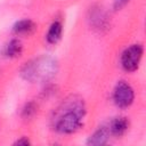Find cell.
<instances>
[{
  "mask_svg": "<svg viewBox=\"0 0 146 146\" xmlns=\"http://www.w3.org/2000/svg\"><path fill=\"white\" fill-rule=\"evenodd\" d=\"M56 70L57 64L52 58L41 56L26 62L21 70V75L29 82H41L54 76Z\"/></svg>",
  "mask_w": 146,
  "mask_h": 146,
  "instance_id": "cell-2",
  "label": "cell"
},
{
  "mask_svg": "<svg viewBox=\"0 0 146 146\" xmlns=\"http://www.w3.org/2000/svg\"><path fill=\"white\" fill-rule=\"evenodd\" d=\"M38 111V105L33 100H30V102H26L24 104V106L22 107V111H21V115L23 119L27 120V119H31L34 116V114L36 113Z\"/></svg>",
  "mask_w": 146,
  "mask_h": 146,
  "instance_id": "cell-11",
  "label": "cell"
},
{
  "mask_svg": "<svg viewBox=\"0 0 146 146\" xmlns=\"http://www.w3.org/2000/svg\"><path fill=\"white\" fill-rule=\"evenodd\" d=\"M87 21H88L90 27L99 33L106 32L111 25L110 16H108L107 11L102 6H98V5L90 7V9L88 11Z\"/></svg>",
  "mask_w": 146,
  "mask_h": 146,
  "instance_id": "cell-5",
  "label": "cell"
},
{
  "mask_svg": "<svg viewBox=\"0 0 146 146\" xmlns=\"http://www.w3.org/2000/svg\"><path fill=\"white\" fill-rule=\"evenodd\" d=\"M144 57V46L143 43L136 42L125 47L120 55L121 68L127 73H133L138 71L141 65Z\"/></svg>",
  "mask_w": 146,
  "mask_h": 146,
  "instance_id": "cell-3",
  "label": "cell"
},
{
  "mask_svg": "<svg viewBox=\"0 0 146 146\" xmlns=\"http://www.w3.org/2000/svg\"><path fill=\"white\" fill-rule=\"evenodd\" d=\"M14 145H18V146H29V145H31V140H30L27 137L23 136V137H19L16 141H14Z\"/></svg>",
  "mask_w": 146,
  "mask_h": 146,
  "instance_id": "cell-13",
  "label": "cell"
},
{
  "mask_svg": "<svg viewBox=\"0 0 146 146\" xmlns=\"http://www.w3.org/2000/svg\"><path fill=\"white\" fill-rule=\"evenodd\" d=\"M86 115L87 106L84 100L78 96H70L55 112L52 119L54 130L60 135H73L83 127Z\"/></svg>",
  "mask_w": 146,
  "mask_h": 146,
  "instance_id": "cell-1",
  "label": "cell"
},
{
  "mask_svg": "<svg viewBox=\"0 0 146 146\" xmlns=\"http://www.w3.org/2000/svg\"><path fill=\"white\" fill-rule=\"evenodd\" d=\"M106 125L108 128L111 137L121 138L128 132L130 128V121L127 116L119 115V116H114L113 119H111V121Z\"/></svg>",
  "mask_w": 146,
  "mask_h": 146,
  "instance_id": "cell-6",
  "label": "cell"
},
{
  "mask_svg": "<svg viewBox=\"0 0 146 146\" xmlns=\"http://www.w3.org/2000/svg\"><path fill=\"white\" fill-rule=\"evenodd\" d=\"M11 31L16 36H29L36 31V24L31 18H22L14 23Z\"/></svg>",
  "mask_w": 146,
  "mask_h": 146,
  "instance_id": "cell-8",
  "label": "cell"
},
{
  "mask_svg": "<svg viewBox=\"0 0 146 146\" xmlns=\"http://www.w3.org/2000/svg\"><path fill=\"white\" fill-rule=\"evenodd\" d=\"M63 35V23L59 19H55L49 25L46 33V41L49 44H56L60 41Z\"/></svg>",
  "mask_w": 146,
  "mask_h": 146,
  "instance_id": "cell-10",
  "label": "cell"
},
{
  "mask_svg": "<svg viewBox=\"0 0 146 146\" xmlns=\"http://www.w3.org/2000/svg\"><path fill=\"white\" fill-rule=\"evenodd\" d=\"M111 133L108 131V128L106 124L99 125L87 139L86 144L87 145H92V146H102L106 145L110 141Z\"/></svg>",
  "mask_w": 146,
  "mask_h": 146,
  "instance_id": "cell-9",
  "label": "cell"
},
{
  "mask_svg": "<svg viewBox=\"0 0 146 146\" xmlns=\"http://www.w3.org/2000/svg\"><path fill=\"white\" fill-rule=\"evenodd\" d=\"M131 0H113V9L115 11L123 9Z\"/></svg>",
  "mask_w": 146,
  "mask_h": 146,
  "instance_id": "cell-12",
  "label": "cell"
},
{
  "mask_svg": "<svg viewBox=\"0 0 146 146\" xmlns=\"http://www.w3.org/2000/svg\"><path fill=\"white\" fill-rule=\"evenodd\" d=\"M23 50H24V47H23L22 41L18 39V36L17 38H11L2 47L1 55L5 58H8V59H15V58H18V57L22 56Z\"/></svg>",
  "mask_w": 146,
  "mask_h": 146,
  "instance_id": "cell-7",
  "label": "cell"
},
{
  "mask_svg": "<svg viewBox=\"0 0 146 146\" xmlns=\"http://www.w3.org/2000/svg\"><path fill=\"white\" fill-rule=\"evenodd\" d=\"M136 98L133 87L127 80H119L112 90V100L114 105L120 110L129 108Z\"/></svg>",
  "mask_w": 146,
  "mask_h": 146,
  "instance_id": "cell-4",
  "label": "cell"
}]
</instances>
